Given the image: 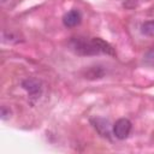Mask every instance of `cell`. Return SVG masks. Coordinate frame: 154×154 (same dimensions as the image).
Masks as SVG:
<instances>
[{"label":"cell","instance_id":"cell-1","mask_svg":"<svg viewBox=\"0 0 154 154\" xmlns=\"http://www.w3.org/2000/svg\"><path fill=\"white\" fill-rule=\"evenodd\" d=\"M70 48L78 55H96L107 54L114 55L113 47L100 37H72L69 42Z\"/></svg>","mask_w":154,"mask_h":154},{"label":"cell","instance_id":"cell-2","mask_svg":"<svg viewBox=\"0 0 154 154\" xmlns=\"http://www.w3.org/2000/svg\"><path fill=\"white\" fill-rule=\"evenodd\" d=\"M22 87H23V89L26 90V93L29 95L30 103L34 105L40 99V96L42 94V83H41V81H38L37 78H34V77H29V78H25L22 82Z\"/></svg>","mask_w":154,"mask_h":154},{"label":"cell","instance_id":"cell-3","mask_svg":"<svg viewBox=\"0 0 154 154\" xmlns=\"http://www.w3.org/2000/svg\"><path fill=\"white\" fill-rule=\"evenodd\" d=\"M131 129H132L131 122L129 119H126V118H120V119H118L113 124L112 132L116 136V138H118V140H125L130 135Z\"/></svg>","mask_w":154,"mask_h":154},{"label":"cell","instance_id":"cell-4","mask_svg":"<svg viewBox=\"0 0 154 154\" xmlns=\"http://www.w3.org/2000/svg\"><path fill=\"white\" fill-rule=\"evenodd\" d=\"M93 126L95 128V130L103 137H107L109 138L111 136V125H109V122L105 118H100V117H95V118H91L90 119Z\"/></svg>","mask_w":154,"mask_h":154},{"label":"cell","instance_id":"cell-5","mask_svg":"<svg viewBox=\"0 0 154 154\" xmlns=\"http://www.w3.org/2000/svg\"><path fill=\"white\" fill-rule=\"evenodd\" d=\"M81 22H82V13L76 8L70 10L63 16V24L66 28H75L79 25Z\"/></svg>","mask_w":154,"mask_h":154},{"label":"cell","instance_id":"cell-6","mask_svg":"<svg viewBox=\"0 0 154 154\" xmlns=\"http://www.w3.org/2000/svg\"><path fill=\"white\" fill-rule=\"evenodd\" d=\"M105 69L102 66H99V65H95V66H90L85 73H84V77L87 79H99V78H102L105 76Z\"/></svg>","mask_w":154,"mask_h":154},{"label":"cell","instance_id":"cell-7","mask_svg":"<svg viewBox=\"0 0 154 154\" xmlns=\"http://www.w3.org/2000/svg\"><path fill=\"white\" fill-rule=\"evenodd\" d=\"M141 32L146 36L154 37V20H147L141 25Z\"/></svg>","mask_w":154,"mask_h":154},{"label":"cell","instance_id":"cell-8","mask_svg":"<svg viewBox=\"0 0 154 154\" xmlns=\"http://www.w3.org/2000/svg\"><path fill=\"white\" fill-rule=\"evenodd\" d=\"M11 117V111H10V108H7L6 106H2L1 107V119L2 120H6V119H8Z\"/></svg>","mask_w":154,"mask_h":154}]
</instances>
